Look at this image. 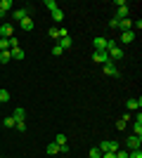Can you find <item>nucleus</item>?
<instances>
[{
    "mask_svg": "<svg viewBox=\"0 0 142 158\" xmlns=\"http://www.w3.org/2000/svg\"><path fill=\"white\" fill-rule=\"evenodd\" d=\"M102 153H107V151H111V153H116L118 151V142H109V139H104V142H100V146H97Z\"/></svg>",
    "mask_w": 142,
    "mask_h": 158,
    "instance_id": "7ed1b4c3",
    "label": "nucleus"
},
{
    "mask_svg": "<svg viewBox=\"0 0 142 158\" xmlns=\"http://www.w3.org/2000/svg\"><path fill=\"white\" fill-rule=\"evenodd\" d=\"M31 12H33V7H24V10H14V19L17 21H24L31 17Z\"/></svg>",
    "mask_w": 142,
    "mask_h": 158,
    "instance_id": "0eeeda50",
    "label": "nucleus"
},
{
    "mask_svg": "<svg viewBox=\"0 0 142 158\" xmlns=\"http://www.w3.org/2000/svg\"><path fill=\"white\" fill-rule=\"evenodd\" d=\"M107 54H109V59H111V61H118V59H123V50L118 47V43H116L114 47H109V50H107Z\"/></svg>",
    "mask_w": 142,
    "mask_h": 158,
    "instance_id": "20e7f679",
    "label": "nucleus"
},
{
    "mask_svg": "<svg viewBox=\"0 0 142 158\" xmlns=\"http://www.w3.org/2000/svg\"><path fill=\"white\" fill-rule=\"evenodd\" d=\"M0 38H14V28L10 26V24H2V26H0Z\"/></svg>",
    "mask_w": 142,
    "mask_h": 158,
    "instance_id": "1a4fd4ad",
    "label": "nucleus"
},
{
    "mask_svg": "<svg viewBox=\"0 0 142 158\" xmlns=\"http://www.w3.org/2000/svg\"><path fill=\"white\" fill-rule=\"evenodd\" d=\"M0 10H2V12H10V10H12V0H0Z\"/></svg>",
    "mask_w": 142,
    "mask_h": 158,
    "instance_id": "412c9836",
    "label": "nucleus"
},
{
    "mask_svg": "<svg viewBox=\"0 0 142 158\" xmlns=\"http://www.w3.org/2000/svg\"><path fill=\"white\" fill-rule=\"evenodd\" d=\"M116 158H128V151H121V149H118V151H116Z\"/></svg>",
    "mask_w": 142,
    "mask_h": 158,
    "instance_id": "2f4dec72",
    "label": "nucleus"
},
{
    "mask_svg": "<svg viewBox=\"0 0 142 158\" xmlns=\"http://www.w3.org/2000/svg\"><path fill=\"white\" fill-rule=\"evenodd\" d=\"M19 26L24 28V31H33V28H36V24H33V19H31V17H28V19L19 21Z\"/></svg>",
    "mask_w": 142,
    "mask_h": 158,
    "instance_id": "2eb2a0df",
    "label": "nucleus"
},
{
    "mask_svg": "<svg viewBox=\"0 0 142 158\" xmlns=\"http://www.w3.org/2000/svg\"><path fill=\"white\" fill-rule=\"evenodd\" d=\"M62 19H64V12H62L59 7H57V10H54V12H52V21H57V24H62Z\"/></svg>",
    "mask_w": 142,
    "mask_h": 158,
    "instance_id": "aec40b11",
    "label": "nucleus"
},
{
    "mask_svg": "<svg viewBox=\"0 0 142 158\" xmlns=\"http://www.w3.org/2000/svg\"><path fill=\"white\" fill-rule=\"evenodd\" d=\"M10 102V92L7 90H0V104H7Z\"/></svg>",
    "mask_w": 142,
    "mask_h": 158,
    "instance_id": "a878e982",
    "label": "nucleus"
},
{
    "mask_svg": "<svg viewBox=\"0 0 142 158\" xmlns=\"http://www.w3.org/2000/svg\"><path fill=\"white\" fill-rule=\"evenodd\" d=\"M14 130L24 135V132H26V123H24V120H17V123H14Z\"/></svg>",
    "mask_w": 142,
    "mask_h": 158,
    "instance_id": "4be33fe9",
    "label": "nucleus"
},
{
    "mask_svg": "<svg viewBox=\"0 0 142 158\" xmlns=\"http://www.w3.org/2000/svg\"><path fill=\"white\" fill-rule=\"evenodd\" d=\"M14 123H17V120H14L12 116H7V118L2 120V125H5V127H14Z\"/></svg>",
    "mask_w": 142,
    "mask_h": 158,
    "instance_id": "cd10ccee",
    "label": "nucleus"
},
{
    "mask_svg": "<svg viewBox=\"0 0 142 158\" xmlns=\"http://www.w3.org/2000/svg\"><path fill=\"white\" fill-rule=\"evenodd\" d=\"M135 40V31H126L121 33V43H133Z\"/></svg>",
    "mask_w": 142,
    "mask_h": 158,
    "instance_id": "f3484780",
    "label": "nucleus"
},
{
    "mask_svg": "<svg viewBox=\"0 0 142 158\" xmlns=\"http://www.w3.org/2000/svg\"><path fill=\"white\" fill-rule=\"evenodd\" d=\"M128 158H142V151L135 149V151H128Z\"/></svg>",
    "mask_w": 142,
    "mask_h": 158,
    "instance_id": "c756f323",
    "label": "nucleus"
},
{
    "mask_svg": "<svg viewBox=\"0 0 142 158\" xmlns=\"http://www.w3.org/2000/svg\"><path fill=\"white\" fill-rule=\"evenodd\" d=\"M126 146H128V151H135V149H140V146H142V137H137V135L128 137V139H126Z\"/></svg>",
    "mask_w": 142,
    "mask_h": 158,
    "instance_id": "423d86ee",
    "label": "nucleus"
},
{
    "mask_svg": "<svg viewBox=\"0 0 142 158\" xmlns=\"http://www.w3.org/2000/svg\"><path fill=\"white\" fill-rule=\"evenodd\" d=\"M93 61L95 64H111V59H109V54H107V50H95V54H93Z\"/></svg>",
    "mask_w": 142,
    "mask_h": 158,
    "instance_id": "f257e3e1",
    "label": "nucleus"
},
{
    "mask_svg": "<svg viewBox=\"0 0 142 158\" xmlns=\"http://www.w3.org/2000/svg\"><path fill=\"white\" fill-rule=\"evenodd\" d=\"M102 158H116V153H111V151H107V153H102Z\"/></svg>",
    "mask_w": 142,
    "mask_h": 158,
    "instance_id": "f704fd0d",
    "label": "nucleus"
},
{
    "mask_svg": "<svg viewBox=\"0 0 142 158\" xmlns=\"http://www.w3.org/2000/svg\"><path fill=\"white\" fill-rule=\"evenodd\" d=\"M47 153H50V156H57V153H59V146L54 144V142H50V144H47V149H45Z\"/></svg>",
    "mask_w": 142,
    "mask_h": 158,
    "instance_id": "6ab92c4d",
    "label": "nucleus"
},
{
    "mask_svg": "<svg viewBox=\"0 0 142 158\" xmlns=\"http://www.w3.org/2000/svg\"><path fill=\"white\" fill-rule=\"evenodd\" d=\"M133 132H135L137 137H142V116H140V111H137V120L133 123Z\"/></svg>",
    "mask_w": 142,
    "mask_h": 158,
    "instance_id": "4468645a",
    "label": "nucleus"
},
{
    "mask_svg": "<svg viewBox=\"0 0 142 158\" xmlns=\"http://www.w3.org/2000/svg\"><path fill=\"white\" fill-rule=\"evenodd\" d=\"M7 61H12V54H10V50H7V52H0V64H7Z\"/></svg>",
    "mask_w": 142,
    "mask_h": 158,
    "instance_id": "5701e85b",
    "label": "nucleus"
},
{
    "mask_svg": "<svg viewBox=\"0 0 142 158\" xmlns=\"http://www.w3.org/2000/svg\"><path fill=\"white\" fill-rule=\"evenodd\" d=\"M102 71H104V76L118 78V69H116V64H114V61H111V64H104V66H102Z\"/></svg>",
    "mask_w": 142,
    "mask_h": 158,
    "instance_id": "6e6552de",
    "label": "nucleus"
},
{
    "mask_svg": "<svg viewBox=\"0 0 142 158\" xmlns=\"http://www.w3.org/2000/svg\"><path fill=\"white\" fill-rule=\"evenodd\" d=\"M12 118H14V120H24V118H26V113H24V109H21V106H17V109H14Z\"/></svg>",
    "mask_w": 142,
    "mask_h": 158,
    "instance_id": "a211bd4d",
    "label": "nucleus"
},
{
    "mask_svg": "<svg viewBox=\"0 0 142 158\" xmlns=\"http://www.w3.org/2000/svg\"><path fill=\"white\" fill-rule=\"evenodd\" d=\"M90 158H102V151L97 149V146H93V149H90Z\"/></svg>",
    "mask_w": 142,
    "mask_h": 158,
    "instance_id": "c85d7f7f",
    "label": "nucleus"
},
{
    "mask_svg": "<svg viewBox=\"0 0 142 158\" xmlns=\"http://www.w3.org/2000/svg\"><path fill=\"white\" fill-rule=\"evenodd\" d=\"M57 45H59L62 50H69V47L74 45V40H71V35H67V38H59V43H57Z\"/></svg>",
    "mask_w": 142,
    "mask_h": 158,
    "instance_id": "dca6fc26",
    "label": "nucleus"
},
{
    "mask_svg": "<svg viewBox=\"0 0 142 158\" xmlns=\"http://www.w3.org/2000/svg\"><path fill=\"white\" fill-rule=\"evenodd\" d=\"M109 28H118V19H111V21H109Z\"/></svg>",
    "mask_w": 142,
    "mask_h": 158,
    "instance_id": "72a5a7b5",
    "label": "nucleus"
},
{
    "mask_svg": "<svg viewBox=\"0 0 142 158\" xmlns=\"http://www.w3.org/2000/svg\"><path fill=\"white\" fill-rule=\"evenodd\" d=\"M43 7H47L50 12H54V10H57V2H54V0H45V2H43Z\"/></svg>",
    "mask_w": 142,
    "mask_h": 158,
    "instance_id": "393cba45",
    "label": "nucleus"
},
{
    "mask_svg": "<svg viewBox=\"0 0 142 158\" xmlns=\"http://www.w3.org/2000/svg\"><path fill=\"white\" fill-rule=\"evenodd\" d=\"M62 52H64V50H62V47H59V45H54V47H52V54H54V57H59V54H62Z\"/></svg>",
    "mask_w": 142,
    "mask_h": 158,
    "instance_id": "7c9ffc66",
    "label": "nucleus"
},
{
    "mask_svg": "<svg viewBox=\"0 0 142 158\" xmlns=\"http://www.w3.org/2000/svg\"><path fill=\"white\" fill-rule=\"evenodd\" d=\"M54 144L59 146V153H69V144H67V135H57V137H54Z\"/></svg>",
    "mask_w": 142,
    "mask_h": 158,
    "instance_id": "39448f33",
    "label": "nucleus"
},
{
    "mask_svg": "<svg viewBox=\"0 0 142 158\" xmlns=\"http://www.w3.org/2000/svg\"><path fill=\"white\" fill-rule=\"evenodd\" d=\"M116 7H118V12H116V17L114 19H128V2L126 0H116Z\"/></svg>",
    "mask_w": 142,
    "mask_h": 158,
    "instance_id": "f03ea898",
    "label": "nucleus"
},
{
    "mask_svg": "<svg viewBox=\"0 0 142 158\" xmlns=\"http://www.w3.org/2000/svg\"><path fill=\"white\" fill-rule=\"evenodd\" d=\"M47 33H50V38L59 40V26H52V28H50V31H47Z\"/></svg>",
    "mask_w": 142,
    "mask_h": 158,
    "instance_id": "bb28decb",
    "label": "nucleus"
},
{
    "mask_svg": "<svg viewBox=\"0 0 142 158\" xmlns=\"http://www.w3.org/2000/svg\"><path fill=\"white\" fill-rule=\"evenodd\" d=\"M140 106H142V99H128V102H126L128 113H130V111H140Z\"/></svg>",
    "mask_w": 142,
    "mask_h": 158,
    "instance_id": "9d476101",
    "label": "nucleus"
},
{
    "mask_svg": "<svg viewBox=\"0 0 142 158\" xmlns=\"http://www.w3.org/2000/svg\"><path fill=\"white\" fill-rule=\"evenodd\" d=\"M116 127H118V130H123V127H126V120H123V118L116 120Z\"/></svg>",
    "mask_w": 142,
    "mask_h": 158,
    "instance_id": "473e14b6",
    "label": "nucleus"
},
{
    "mask_svg": "<svg viewBox=\"0 0 142 158\" xmlns=\"http://www.w3.org/2000/svg\"><path fill=\"white\" fill-rule=\"evenodd\" d=\"M10 50V40L7 38H0V52H7Z\"/></svg>",
    "mask_w": 142,
    "mask_h": 158,
    "instance_id": "b1692460",
    "label": "nucleus"
},
{
    "mask_svg": "<svg viewBox=\"0 0 142 158\" xmlns=\"http://www.w3.org/2000/svg\"><path fill=\"white\" fill-rule=\"evenodd\" d=\"M118 31H121V33L133 31V21H130V19H121V21H118Z\"/></svg>",
    "mask_w": 142,
    "mask_h": 158,
    "instance_id": "ddd939ff",
    "label": "nucleus"
},
{
    "mask_svg": "<svg viewBox=\"0 0 142 158\" xmlns=\"http://www.w3.org/2000/svg\"><path fill=\"white\" fill-rule=\"evenodd\" d=\"M93 45H95V50H107V38H102V35H95Z\"/></svg>",
    "mask_w": 142,
    "mask_h": 158,
    "instance_id": "9b49d317",
    "label": "nucleus"
},
{
    "mask_svg": "<svg viewBox=\"0 0 142 158\" xmlns=\"http://www.w3.org/2000/svg\"><path fill=\"white\" fill-rule=\"evenodd\" d=\"M10 54H12V61H21L24 59V50H21V47H12Z\"/></svg>",
    "mask_w": 142,
    "mask_h": 158,
    "instance_id": "f8f14e48",
    "label": "nucleus"
}]
</instances>
